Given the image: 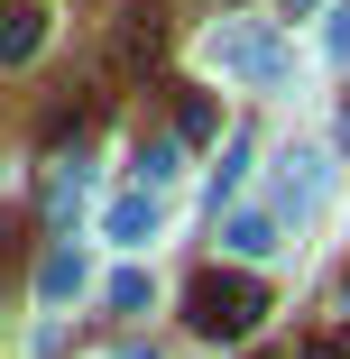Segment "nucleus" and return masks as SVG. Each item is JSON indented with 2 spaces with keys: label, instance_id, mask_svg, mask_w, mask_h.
Wrapping results in <instances>:
<instances>
[{
  "label": "nucleus",
  "instance_id": "obj_7",
  "mask_svg": "<svg viewBox=\"0 0 350 359\" xmlns=\"http://www.w3.org/2000/svg\"><path fill=\"white\" fill-rule=\"evenodd\" d=\"M222 240L240 249V258H276V249H286V212H231V222H222Z\"/></svg>",
  "mask_w": 350,
  "mask_h": 359
},
{
  "label": "nucleus",
  "instance_id": "obj_3",
  "mask_svg": "<svg viewBox=\"0 0 350 359\" xmlns=\"http://www.w3.org/2000/svg\"><path fill=\"white\" fill-rule=\"evenodd\" d=\"M323 194H332V157L323 148H276V212H286V222L314 212Z\"/></svg>",
  "mask_w": 350,
  "mask_h": 359
},
{
  "label": "nucleus",
  "instance_id": "obj_4",
  "mask_svg": "<svg viewBox=\"0 0 350 359\" xmlns=\"http://www.w3.org/2000/svg\"><path fill=\"white\" fill-rule=\"evenodd\" d=\"M83 285H93V258H83L74 240H46V258H37V304L55 313V304H74Z\"/></svg>",
  "mask_w": 350,
  "mask_h": 359
},
{
  "label": "nucleus",
  "instance_id": "obj_14",
  "mask_svg": "<svg viewBox=\"0 0 350 359\" xmlns=\"http://www.w3.org/2000/svg\"><path fill=\"white\" fill-rule=\"evenodd\" d=\"M304 359H350V323H332V332H314V341H304Z\"/></svg>",
  "mask_w": 350,
  "mask_h": 359
},
{
  "label": "nucleus",
  "instance_id": "obj_15",
  "mask_svg": "<svg viewBox=\"0 0 350 359\" xmlns=\"http://www.w3.org/2000/svg\"><path fill=\"white\" fill-rule=\"evenodd\" d=\"M341 157H350V111H341Z\"/></svg>",
  "mask_w": 350,
  "mask_h": 359
},
{
  "label": "nucleus",
  "instance_id": "obj_11",
  "mask_svg": "<svg viewBox=\"0 0 350 359\" xmlns=\"http://www.w3.org/2000/svg\"><path fill=\"white\" fill-rule=\"evenodd\" d=\"M46 46V10H19V28H10V46H0V55H10V65H28Z\"/></svg>",
  "mask_w": 350,
  "mask_h": 359
},
{
  "label": "nucleus",
  "instance_id": "obj_1",
  "mask_svg": "<svg viewBox=\"0 0 350 359\" xmlns=\"http://www.w3.org/2000/svg\"><path fill=\"white\" fill-rule=\"evenodd\" d=\"M258 313H267V285H258L249 267H203V276L184 285V332H194V341H249Z\"/></svg>",
  "mask_w": 350,
  "mask_h": 359
},
{
  "label": "nucleus",
  "instance_id": "obj_10",
  "mask_svg": "<svg viewBox=\"0 0 350 359\" xmlns=\"http://www.w3.org/2000/svg\"><path fill=\"white\" fill-rule=\"evenodd\" d=\"M102 295H111V313H148V267H120Z\"/></svg>",
  "mask_w": 350,
  "mask_h": 359
},
{
  "label": "nucleus",
  "instance_id": "obj_5",
  "mask_svg": "<svg viewBox=\"0 0 350 359\" xmlns=\"http://www.w3.org/2000/svg\"><path fill=\"white\" fill-rule=\"evenodd\" d=\"M102 231H111L120 249H148V240L166 231V203H157L148 184H138V194H120V203H111V222H102Z\"/></svg>",
  "mask_w": 350,
  "mask_h": 359
},
{
  "label": "nucleus",
  "instance_id": "obj_13",
  "mask_svg": "<svg viewBox=\"0 0 350 359\" xmlns=\"http://www.w3.org/2000/svg\"><path fill=\"white\" fill-rule=\"evenodd\" d=\"M323 55H332V65H350V0H341V10H332V28H323Z\"/></svg>",
  "mask_w": 350,
  "mask_h": 359
},
{
  "label": "nucleus",
  "instance_id": "obj_9",
  "mask_svg": "<svg viewBox=\"0 0 350 359\" xmlns=\"http://www.w3.org/2000/svg\"><path fill=\"white\" fill-rule=\"evenodd\" d=\"M175 166H184V138H148V148H138V184H148V194H166Z\"/></svg>",
  "mask_w": 350,
  "mask_h": 359
},
{
  "label": "nucleus",
  "instance_id": "obj_8",
  "mask_svg": "<svg viewBox=\"0 0 350 359\" xmlns=\"http://www.w3.org/2000/svg\"><path fill=\"white\" fill-rule=\"evenodd\" d=\"M249 157H258V148L231 129V138H222V166H213V222H222V203H240V184H249Z\"/></svg>",
  "mask_w": 350,
  "mask_h": 359
},
{
  "label": "nucleus",
  "instance_id": "obj_6",
  "mask_svg": "<svg viewBox=\"0 0 350 359\" xmlns=\"http://www.w3.org/2000/svg\"><path fill=\"white\" fill-rule=\"evenodd\" d=\"M83 203H93V166H83V157H65V166L46 175V231L65 240V222H74Z\"/></svg>",
  "mask_w": 350,
  "mask_h": 359
},
{
  "label": "nucleus",
  "instance_id": "obj_2",
  "mask_svg": "<svg viewBox=\"0 0 350 359\" xmlns=\"http://www.w3.org/2000/svg\"><path fill=\"white\" fill-rule=\"evenodd\" d=\"M213 65L240 74V83H258V93H276V83H286V37L258 28V19H222L213 28Z\"/></svg>",
  "mask_w": 350,
  "mask_h": 359
},
{
  "label": "nucleus",
  "instance_id": "obj_12",
  "mask_svg": "<svg viewBox=\"0 0 350 359\" xmlns=\"http://www.w3.org/2000/svg\"><path fill=\"white\" fill-rule=\"evenodd\" d=\"M213 129H222L213 102H184V111H175V138H213Z\"/></svg>",
  "mask_w": 350,
  "mask_h": 359
}]
</instances>
